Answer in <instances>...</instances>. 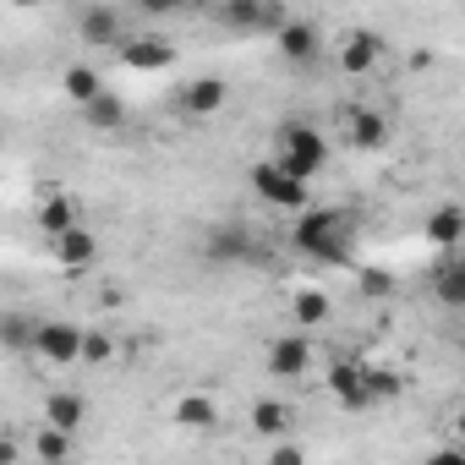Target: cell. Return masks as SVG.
Masks as SVG:
<instances>
[{
	"label": "cell",
	"instance_id": "obj_1",
	"mask_svg": "<svg viewBox=\"0 0 465 465\" xmlns=\"http://www.w3.org/2000/svg\"><path fill=\"white\" fill-rule=\"evenodd\" d=\"M345 224H351V219H345L340 208H302L291 242H296L307 258H318V263H351V230H345Z\"/></svg>",
	"mask_w": 465,
	"mask_h": 465
},
{
	"label": "cell",
	"instance_id": "obj_2",
	"mask_svg": "<svg viewBox=\"0 0 465 465\" xmlns=\"http://www.w3.org/2000/svg\"><path fill=\"white\" fill-rule=\"evenodd\" d=\"M280 175H291L296 186H307L323 164H329V143L307 126V121H285L280 132H274V159H269Z\"/></svg>",
	"mask_w": 465,
	"mask_h": 465
},
{
	"label": "cell",
	"instance_id": "obj_3",
	"mask_svg": "<svg viewBox=\"0 0 465 465\" xmlns=\"http://www.w3.org/2000/svg\"><path fill=\"white\" fill-rule=\"evenodd\" d=\"M203 258L213 269H242V263H263V247H258V236H252L247 224L219 219L208 236H203Z\"/></svg>",
	"mask_w": 465,
	"mask_h": 465
},
{
	"label": "cell",
	"instance_id": "obj_4",
	"mask_svg": "<svg viewBox=\"0 0 465 465\" xmlns=\"http://www.w3.org/2000/svg\"><path fill=\"white\" fill-rule=\"evenodd\" d=\"M28 351L45 356V361H55V367H66V361H77V351H83V329L66 323V318H45V323H34V345H28Z\"/></svg>",
	"mask_w": 465,
	"mask_h": 465
},
{
	"label": "cell",
	"instance_id": "obj_5",
	"mask_svg": "<svg viewBox=\"0 0 465 465\" xmlns=\"http://www.w3.org/2000/svg\"><path fill=\"white\" fill-rule=\"evenodd\" d=\"M247 175H252V192H258L269 208H285V213H302V208H307V186H296L291 175H280L269 159H263V164H252Z\"/></svg>",
	"mask_w": 465,
	"mask_h": 465
},
{
	"label": "cell",
	"instance_id": "obj_6",
	"mask_svg": "<svg viewBox=\"0 0 465 465\" xmlns=\"http://www.w3.org/2000/svg\"><path fill=\"white\" fill-rule=\"evenodd\" d=\"M219 23L236 28V34H280L285 12H280V6H263V0H224V6H219Z\"/></svg>",
	"mask_w": 465,
	"mask_h": 465
},
{
	"label": "cell",
	"instance_id": "obj_7",
	"mask_svg": "<svg viewBox=\"0 0 465 465\" xmlns=\"http://www.w3.org/2000/svg\"><path fill=\"white\" fill-rule=\"evenodd\" d=\"M77 34L88 39V45H110V50H121L132 34H126V17L115 12V6H83L77 12Z\"/></svg>",
	"mask_w": 465,
	"mask_h": 465
},
{
	"label": "cell",
	"instance_id": "obj_8",
	"mask_svg": "<svg viewBox=\"0 0 465 465\" xmlns=\"http://www.w3.org/2000/svg\"><path fill=\"white\" fill-rule=\"evenodd\" d=\"M274 45H280V55H285V61L307 66V61H318V50H323V34H318L312 23H296V17H285V23H280V34H274Z\"/></svg>",
	"mask_w": 465,
	"mask_h": 465
},
{
	"label": "cell",
	"instance_id": "obj_9",
	"mask_svg": "<svg viewBox=\"0 0 465 465\" xmlns=\"http://www.w3.org/2000/svg\"><path fill=\"white\" fill-rule=\"evenodd\" d=\"M121 61H126L132 72H164V66L175 61V45L159 39V34H143V39H126V45H121Z\"/></svg>",
	"mask_w": 465,
	"mask_h": 465
},
{
	"label": "cell",
	"instance_id": "obj_10",
	"mask_svg": "<svg viewBox=\"0 0 465 465\" xmlns=\"http://www.w3.org/2000/svg\"><path fill=\"white\" fill-rule=\"evenodd\" d=\"M460 236H465V208H460V203H438V208L427 213V242L443 247V252H454Z\"/></svg>",
	"mask_w": 465,
	"mask_h": 465
},
{
	"label": "cell",
	"instance_id": "obj_11",
	"mask_svg": "<svg viewBox=\"0 0 465 465\" xmlns=\"http://www.w3.org/2000/svg\"><path fill=\"white\" fill-rule=\"evenodd\" d=\"M378 55H383V39H378V34H367V28H361V34H351V39L340 45V66H345L351 77H367V72L378 66Z\"/></svg>",
	"mask_w": 465,
	"mask_h": 465
},
{
	"label": "cell",
	"instance_id": "obj_12",
	"mask_svg": "<svg viewBox=\"0 0 465 465\" xmlns=\"http://www.w3.org/2000/svg\"><path fill=\"white\" fill-rule=\"evenodd\" d=\"M307 361H312V345L296 340V334H285V340L269 345V372H274V378H302Z\"/></svg>",
	"mask_w": 465,
	"mask_h": 465
},
{
	"label": "cell",
	"instance_id": "obj_13",
	"mask_svg": "<svg viewBox=\"0 0 465 465\" xmlns=\"http://www.w3.org/2000/svg\"><path fill=\"white\" fill-rule=\"evenodd\" d=\"M224 94H230V88H224L219 77H197V83L181 88V110H186V115H213V110L224 104Z\"/></svg>",
	"mask_w": 465,
	"mask_h": 465
},
{
	"label": "cell",
	"instance_id": "obj_14",
	"mask_svg": "<svg viewBox=\"0 0 465 465\" xmlns=\"http://www.w3.org/2000/svg\"><path fill=\"white\" fill-rule=\"evenodd\" d=\"M432 291L443 307H465V263L454 252H443V263L432 269Z\"/></svg>",
	"mask_w": 465,
	"mask_h": 465
},
{
	"label": "cell",
	"instance_id": "obj_15",
	"mask_svg": "<svg viewBox=\"0 0 465 465\" xmlns=\"http://www.w3.org/2000/svg\"><path fill=\"white\" fill-rule=\"evenodd\" d=\"M83 121H88L94 132H121V126H126V104H121V94L104 88L94 104H83Z\"/></svg>",
	"mask_w": 465,
	"mask_h": 465
},
{
	"label": "cell",
	"instance_id": "obj_16",
	"mask_svg": "<svg viewBox=\"0 0 465 465\" xmlns=\"http://www.w3.org/2000/svg\"><path fill=\"white\" fill-rule=\"evenodd\" d=\"M45 427H55V432H72L77 438V427H83V416H88V400L83 394H50V405H45Z\"/></svg>",
	"mask_w": 465,
	"mask_h": 465
},
{
	"label": "cell",
	"instance_id": "obj_17",
	"mask_svg": "<svg viewBox=\"0 0 465 465\" xmlns=\"http://www.w3.org/2000/svg\"><path fill=\"white\" fill-rule=\"evenodd\" d=\"M329 389H334V400L345 405V411H361L367 400H361V367L356 361H334L329 367Z\"/></svg>",
	"mask_w": 465,
	"mask_h": 465
},
{
	"label": "cell",
	"instance_id": "obj_18",
	"mask_svg": "<svg viewBox=\"0 0 465 465\" xmlns=\"http://www.w3.org/2000/svg\"><path fill=\"white\" fill-rule=\"evenodd\" d=\"M55 252H61V263H66V269L77 274V269H88V263L99 258V242H94V236H88V230L77 224V230H66V236L55 242Z\"/></svg>",
	"mask_w": 465,
	"mask_h": 465
},
{
	"label": "cell",
	"instance_id": "obj_19",
	"mask_svg": "<svg viewBox=\"0 0 465 465\" xmlns=\"http://www.w3.org/2000/svg\"><path fill=\"white\" fill-rule=\"evenodd\" d=\"M405 394V378L389 372V367H361V400L378 405V400H400Z\"/></svg>",
	"mask_w": 465,
	"mask_h": 465
},
{
	"label": "cell",
	"instance_id": "obj_20",
	"mask_svg": "<svg viewBox=\"0 0 465 465\" xmlns=\"http://www.w3.org/2000/svg\"><path fill=\"white\" fill-rule=\"evenodd\" d=\"M39 224H45V230H50V236L61 242V236H66V230H77V203H72L66 192H55V197H50V203L39 208Z\"/></svg>",
	"mask_w": 465,
	"mask_h": 465
},
{
	"label": "cell",
	"instance_id": "obj_21",
	"mask_svg": "<svg viewBox=\"0 0 465 465\" xmlns=\"http://www.w3.org/2000/svg\"><path fill=\"white\" fill-rule=\"evenodd\" d=\"M66 99H77V104H94L99 94H104V77L94 72V66H66Z\"/></svg>",
	"mask_w": 465,
	"mask_h": 465
},
{
	"label": "cell",
	"instance_id": "obj_22",
	"mask_svg": "<svg viewBox=\"0 0 465 465\" xmlns=\"http://www.w3.org/2000/svg\"><path fill=\"white\" fill-rule=\"evenodd\" d=\"M351 143H356V148H383V143H389V121L372 115V110H356V115H351Z\"/></svg>",
	"mask_w": 465,
	"mask_h": 465
},
{
	"label": "cell",
	"instance_id": "obj_23",
	"mask_svg": "<svg viewBox=\"0 0 465 465\" xmlns=\"http://www.w3.org/2000/svg\"><path fill=\"white\" fill-rule=\"evenodd\" d=\"M213 416H219V411H213V400H208V394H181V400H175V421H181V427L208 432V427H213Z\"/></svg>",
	"mask_w": 465,
	"mask_h": 465
},
{
	"label": "cell",
	"instance_id": "obj_24",
	"mask_svg": "<svg viewBox=\"0 0 465 465\" xmlns=\"http://www.w3.org/2000/svg\"><path fill=\"white\" fill-rule=\"evenodd\" d=\"M72 443H77V438H72V432H55V427H39V432H34V454H39L45 465H66V460H72Z\"/></svg>",
	"mask_w": 465,
	"mask_h": 465
},
{
	"label": "cell",
	"instance_id": "obj_25",
	"mask_svg": "<svg viewBox=\"0 0 465 465\" xmlns=\"http://www.w3.org/2000/svg\"><path fill=\"white\" fill-rule=\"evenodd\" d=\"M0 345H6V351H28L34 345V318L28 312H0Z\"/></svg>",
	"mask_w": 465,
	"mask_h": 465
},
{
	"label": "cell",
	"instance_id": "obj_26",
	"mask_svg": "<svg viewBox=\"0 0 465 465\" xmlns=\"http://www.w3.org/2000/svg\"><path fill=\"white\" fill-rule=\"evenodd\" d=\"M291 312H296V323L318 329V323L329 318V296H323V291H296V296H291Z\"/></svg>",
	"mask_w": 465,
	"mask_h": 465
},
{
	"label": "cell",
	"instance_id": "obj_27",
	"mask_svg": "<svg viewBox=\"0 0 465 465\" xmlns=\"http://www.w3.org/2000/svg\"><path fill=\"white\" fill-rule=\"evenodd\" d=\"M252 427H258L263 438H280V432H291V411H285L280 400H263V405L252 411Z\"/></svg>",
	"mask_w": 465,
	"mask_h": 465
},
{
	"label": "cell",
	"instance_id": "obj_28",
	"mask_svg": "<svg viewBox=\"0 0 465 465\" xmlns=\"http://www.w3.org/2000/svg\"><path fill=\"white\" fill-rule=\"evenodd\" d=\"M110 356H115V340H110V334H88V329H83V351H77V361H94V367H99V361H110Z\"/></svg>",
	"mask_w": 465,
	"mask_h": 465
},
{
	"label": "cell",
	"instance_id": "obj_29",
	"mask_svg": "<svg viewBox=\"0 0 465 465\" xmlns=\"http://www.w3.org/2000/svg\"><path fill=\"white\" fill-rule=\"evenodd\" d=\"M394 291V274L383 269H361V296H389Z\"/></svg>",
	"mask_w": 465,
	"mask_h": 465
},
{
	"label": "cell",
	"instance_id": "obj_30",
	"mask_svg": "<svg viewBox=\"0 0 465 465\" xmlns=\"http://www.w3.org/2000/svg\"><path fill=\"white\" fill-rule=\"evenodd\" d=\"M269 465H307V454H302L296 443H274V454H269Z\"/></svg>",
	"mask_w": 465,
	"mask_h": 465
},
{
	"label": "cell",
	"instance_id": "obj_31",
	"mask_svg": "<svg viewBox=\"0 0 465 465\" xmlns=\"http://www.w3.org/2000/svg\"><path fill=\"white\" fill-rule=\"evenodd\" d=\"M17 454H23L17 438H12V432H0V465H17Z\"/></svg>",
	"mask_w": 465,
	"mask_h": 465
},
{
	"label": "cell",
	"instance_id": "obj_32",
	"mask_svg": "<svg viewBox=\"0 0 465 465\" xmlns=\"http://www.w3.org/2000/svg\"><path fill=\"white\" fill-rule=\"evenodd\" d=\"M421 465H465V454H460V449H438V454H427Z\"/></svg>",
	"mask_w": 465,
	"mask_h": 465
}]
</instances>
